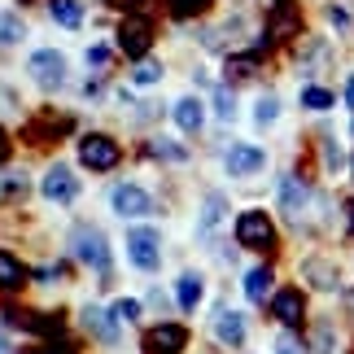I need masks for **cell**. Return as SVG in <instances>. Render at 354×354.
<instances>
[{"instance_id": "6da1fadb", "label": "cell", "mask_w": 354, "mask_h": 354, "mask_svg": "<svg viewBox=\"0 0 354 354\" xmlns=\"http://www.w3.org/2000/svg\"><path fill=\"white\" fill-rule=\"evenodd\" d=\"M71 250L84 267H92L97 276H110L114 267V254H110V241H105L101 227H75L71 232Z\"/></svg>"}, {"instance_id": "7a4b0ae2", "label": "cell", "mask_w": 354, "mask_h": 354, "mask_svg": "<svg viewBox=\"0 0 354 354\" xmlns=\"http://www.w3.org/2000/svg\"><path fill=\"white\" fill-rule=\"evenodd\" d=\"M236 245H245V250H271L276 245V223H271L267 210H241L236 214Z\"/></svg>"}, {"instance_id": "3957f363", "label": "cell", "mask_w": 354, "mask_h": 354, "mask_svg": "<svg viewBox=\"0 0 354 354\" xmlns=\"http://www.w3.org/2000/svg\"><path fill=\"white\" fill-rule=\"evenodd\" d=\"M79 162H84L88 171H114L122 162V149L114 136H101V131H88L84 140H79Z\"/></svg>"}, {"instance_id": "277c9868", "label": "cell", "mask_w": 354, "mask_h": 354, "mask_svg": "<svg viewBox=\"0 0 354 354\" xmlns=\"http://www.w3.org/2000/svg\"><path fill=\"white\" fill-rule=\"evenodd\" d=\"M127 258L140 271H158V263H162V236H158V227H131L127 232Z\"/></svg>"}, {"instance_id": "5b68a950", "label": "cell", "mask_w": 354, "mask_h": 354, "mask_svg": "<svg viewBox=\"0 0 354 354\" xmlns=\"http://www.w3.org/2000/svg\"><path fill=\"white\" fill-rule=\"evenodd\" d=\"M39 193H44V201H53V206H75V201H79V180H75V171L62 167V162H53V167L44 171Z\"/></svg>"}, {"instance_id": "8992f818", "label": "cell", "mask_w": 354, "mask_h": 354, "mask_svg": "<svg viewBox=\"0 0 354 354\" xmlns=\"http://www.w3.org/2000/svg\"><path fill=\"white\" fill-rule=\"evenodd\" d=\"M26 71L39 88H62L66 84V57L57 48H35L31 57H26Z\"/></svg>"}, {"instance_id": "52a82bcc", "label": "cell", "mask_w": 354, "mask_h": 354, "mask_svg": "<svg viewBox=\"0 0 354 354\" xmlns=\"http://www.w3.org/2000/svg\"><path fill=\"white\" fill-rule=\"evenodd\" d=\"M263 167H267V153H263V149H254V145H227L223 171L232 175V180H250V175H258Z\"/></svg>"}, {"instance_id": "ba28073f", "label": "cell", "mask_w": 354, "mask_h": 354, "mask_svg": "<svg viewBox=\"0 0 354 354\" xmlns=\"http://www.w3.org/2000/svg\"><path fill=\"white\" fill-rule=\"evenodd\" d=\"M110 206H114V214H122V219H140V214L153 210V197H149L140 184H118L110 193Z\"/></svg>"}, {"instance_id": "9c48e42d", "label": "cell", "mask_w": 354, "mask_h": 354, "mask_svg": "<svg viewBox=\"0 0 354 354\" xmlns=\"http://www.w3.org/2000/svg\"><path fill=\"white\" fill-rule=\"evenodd\" d=\"M271 315H276L284 328H297V324L306 319V297L297 289H280L276 297H271Z\"/></svg>"}, {"instance_id": "30bf717a", "label": "cell", "mask_w": 354, "mask_h": 354, "mask_svg": "<svg viewBox=\"0 0 354 354\" xmlns=\"http://www.w3.org/2000/svg\"><path fill=\"white\" fill-rule=\"evenodd\" d=\"M79 324H84V328L97 337V342H105V346H114L118 342V328H114V310L110 315H105V310L97 306V302H88L84 310H79Z\"/></svg>"}, {"instance_id": "8fae6325", "label": "cell", "mask_w": 354, "mask_h": 354, "mask_svg": "<svg viewBox=\"0 0 354 354\" xmlns=\"http://www.w3.org/2000/svg\"><path fill=\"white\" fill-rule=\"evenodd\" d=\"M223 214H227V197L206 193V201H201V214H197V241H201V245H210L214 227L223 223Z\"/></svg>"}, {"instance_id": "7c38bea8", "label": "cell", "mask_w": 354, "mask_h": 354, "mask_svg": "<svg viewBox=\"0 0 354 354\" xmlns=\"http://www.w3.org/2000/svg\"><path fill=\"white\" fill-rule=\"evenodd\" d=\"M280 206H284V214H289V219H302V214H306L310 188L297 180V175H284V180H280Z\"/></svg>"}, {"instance_id": "4fadbf2b", "label": "cell", "mask_w": 354, "mask_h": 354, "mask_svg": "<svg viewBox=\"0 0 354 354\" xmlns=\"http://www.w3.org/2000/svg\"><path fill=\"white\" fill-rule=\"evenodd\" d=\"M214 342L227 346V350L245 346V315H236V310H219V315H214Z\"/></svg>"}, {"instance_id": "5bb4252c", "label": "cell", "mask_w": 354, "mask_h": 354, "mask_svg": "<svg viewBox=\"0 0 354 354\" xmlns=\"http://www.w3.org/2000/svg\"><path fill=\"white\" fill-rule=\"evenodd\" d=\"M149 346H153V354H180L188 346V328L184 324H158L149 333Z\"/></svg>"}, {"instance_id": "9a60e30c", "label": "cell", "mask_w": 354, "mask_h": 354, "mask_svg": "<svg viewBox=\"0 0 354 354\" xmlns=\"http://www.w3.org/2000/svg\"><path fill=\"white\" fill-rule=\"evenodd\" d=\"M201 293H206L201 271H184V276L175 280V306H180V310H197L201 306Z\"/></svg>"}, {"instance_id": "2e32d148", "label": "cell", "mask_w": 354, "mask_h": 354, "mask_svg": "<svg viewBox=\"0 0 354 354\" xmlns=\"http://www.w3.org/2000/svg\"><path fill=\"white\" fill-rule=\"evenodd\" d=\"M118 39H122V48H127L131 57H145V53H149V39H153V31H149V22H145V18H127V22H122V31H118Z\"/></svg>"}, {"instance_id": "e0dca14e", "label": "cell", "mask_w": 354, "mask_h": 354, "mask_svg": "<svg viewBox=\"0 0 354 354\" xmlns=\"http://www.w3.org/2000/svg\"><path fill=\"white\" fill-rule=\"evenodd\" d=\"M171 114H175V127H180V131H201V127H206V110H201L197 97H180Z\"/></svg>"}, {"instance_id": "ac0fdd59", "label": "cell", "mask_w": 354, "mask_h": 354, "mask_svg": "<svg viewBox=\"0 0 354 354\" xmlns=\"http://www.w3.org/2000/svg\"><path fill=\"white\" fill-rule=\"evenodd\" d=\"M302 276L315 284V289H337V284H342V276H337V267L328 263V258H306Z\"/></svg>"}, {"instance_id": "d6986e66", "label": "cell", "mask_w": 354, "mask_h": 354, "mask_svg": "<svg viewBox=\"0 0 354 354\" xmlns=\"http://www.w3.org/2000/svg\"><path fill=\"white\" fill-rule=\"evenodd\" d=\"M245 297L250 302L263 306L271 297V267H250V276H245Z\"/></svg>"}, {"instance_id": "ffe728a7", "label": "cell", "mask_w": 354, "mask_h": 354, "mask_svg": "<svg viewBox=\"0 0 354 354\" xmlns=\"http://www.w3.org/2000/svg\"><path fill=\"white\" fill-rule=\"evenodd\" d=\"M48 13H53L57 26H66V31H75V26L84 22V5H79V0H48Z\"/></svg>"}, {"instance_id": "44dd1931", "label": "cell", "mask_w": 354, "mask_h": 354, "mask_svg": "<svg viewBox=\"0 0 354 354\" xmlns=\"http://www.w3.org/2000/svg\"><path fill=\"white\" fill-rule=\"evenodd\" d=\"M26 280V271H22V263H18V258H13L9 250H0V289H18V284Z\"/></svg>"}, {"instance_id": "7402d4cb", "label": "cell", "mask_w": 354, "mask_h": 354, "mask_svg": "<svg viewBox=\"0 0 354 354\" xmlns=\"http://www.w3.org/2000/svg\"><path fill=\"white\" fill-rule=\"evenodd\" d=\"M149 153H153V158H167V162H175V167L188 162V149L175 145V140H167V136H153V140H149Z\"/></svg>"}, {"instance_id": "603a6c76", "label": "cell", "mask_w": 354, "mask_h": 354, "mask_svg": "<svg viewBox=\"0 0 354 354\" xmlns=\"http://www.w3.org/2000/svg\"><path fill=\"white\" fill-rule=\"evenodd\" d=\"M22 35H26V22L18 18V13H0V48L18 44Z\"/></svg>"}, {"instance_id": "cb8c5ba5", "label": "cell", "mask_w": 354, "mask_h": 354, "mask_svg": "<svg viewBox=\"0 0 354 354\" xmlns=\"http://www.w3.org/2000/svg\"><path fill=\"white\" fill-rule=\"evenodd\" d=\"M276 118H280V97H271V92H267V97L254 101V122H258V127H271Z\"/></svg>"}, {"instance_id": "d4e9b609", "label": "cell", "mask_w": 354, "mask_h": 354, "mask_svg": "<svg viewBox=\"0 0 354 354\" xmlns=\"http://www.w3.org/2000/svg\"><path fill=\"white\" fill-rule=\"evenodd\" d=\"M302 105H306V110H333V105H337V97H333V92H328V88H319V84H310V88L302 92Z\"/></svg>"}, {"instance_id": "484cf974", "label": "cell", "mask_w": 354, "mask_h": 354, "mask_svg": "<svg viewBox=\"0 0 354 354\" xmlns=\"http://www.w3.org/2000/svg\"><path fill=\"white\" fill-rule=\"evenodd\" d=\"M162 79V66L158 62H136V71H131V84H140V88H153Z\"/></svg>"}, {"instance_id": "4316f807", "label": "cell", "mask_w": 354, "mask_h": 354, "mask_svg": "<svg viewBox=\"0 0 354 354\" xmlns=\"http://www.w3.org/2000/svg\"><path fill=\"white\" fill-rule=\"evenodd\" d=\"M214 114H219L223 122L236 114V97H232V88H219V92H214Z\"/></svg>"}, {"instance_id": "83f0119b", "label": "cell", "mask_w": 354, "mask_h": 354, "mask_svg": "<svg viewBox=\"0 0 354 354\" xmlns=\"http://www.w3.org/2000/svg\"><path fill=\"white\" fill-rule=\"evenodd\" d=\"M0 193H5V197H22V193H26V175H22V171H18V175H13V171L0 175Z\"/></svg>"}, {"instance_id": "f1b7e54d", "label": "cell", "mask_w": 354, "mask_h": 354, "mask_svg": "<svg viewBox=\"0 0 354 354\" xmlns=\"http://www.w3.org/2000/svg\"><path fill=\"white\" fill-rule=\"evenodd\" d=\"M276 354H306V342L293 337V333H284V337H276Z\"/></svg>"}, {"instance_id": "f546056e", "label": "cell", "mask_w": 354, "mask_h": 354, "mask_svg": "<svg viewBox=\"0 0 354 354\" xmlns=\"http://www.w3.org/2000/svg\"><path fill=\"white\" fill-rule=\"evenodd\" d=\"M114 319H140V302H131V297H118V302H114Z\"/></svg>"}, {"instance_id": "4dcf8cb0", "label": "cell", "mask_w": 354, "mask_h": 354, "mask_svg": "<svg viewBox=\"0 0 354 354\" xmlns=\"http://www.w3.org/2000/svg\"><path fill=\"white\" fill-rule=\"evenodd\" d=\"M315 346H319V354H333L337 350V337H333L328 324H319V328H315Z\"/></svg>"}, {"instance_id": "1f68e13d", "label": "cell", "mask_w": 354, "mask_h": 354, "mask_svg": "<svg viewBox=\"0 0 354 354\" xmlns=\"http://www.w3.org/2000/svg\"><path fill=\"white\" fill-rule=\"evenodd\" d=\"M324 167L342 171V149H337V140H324Z\"/></svg>"}, {"instance_id": "d6a6232c", "label": "cell", "mask_w": 354, "mask_h": 354, "mask_svg": "<svg viewBox=\"0 0 354 354\" xmlns=\"http://www.w3.org/2000/svg\"><path fill=\"white\" fill-rule=\"evenodd\" d=\"M88 66H92V71H105V66H110V48H105V44L88 48Z\"/></svg>"}, {"instance_id": "836d02e7", "label": "cell", "mask_w": 354, "mask_h": 354, "mask_svg": "<svg viewBox=\"0 0 354 354\" xmlns=\"http://www.w3.org/2000/svg\"><path fill=\"white\" fill-rule=\"evenodd\" d=\"M328 22L337 26V31H350V9H342V5H333V9H328Z\"/></svg>"}, {"instance_id": "e575fe53", "label": "cell", "mask_w": 354, "mask_h": 354, "mask_svg": "<svg viewBox=\"0 0 354 354\" xmlns=\"http://www.w3.org/2000/svg\"><path fill=\"white\" fill-rule=\"evenodd\" d=\"M175 13H188V9H206V0H171Z\"/></svg>"}, {"instance_id": "d590c367", "label": "cell", "mask_w": 354, "mask_h": 354, "mask_svg": "<svg viewBox=\"0 0 354 354\" xmlns=\"http://www.w3.org/2000/svg\"><path fill=\"white\" fill-rule=\"evenodd\" d=\"M26 354H71V346L57 342V346H39V350H26Z\"/></svg>"}, {"instance_id": "8d00e7d4", "label": "cell", "mask_w": 354, "mask_h": 354, "mask_svg": "<svg viewBox=\"0 0 354 354\" xmlns=\"http://www.w3.org/2000/svg\"><path fill=\"white\" fill-rule=\"evenodd\" d=\"M346 101H350V110H354V75H350V84H346Z\"/></svg>"}, {"instance_id": "74e56055", "label": "cell", "mask_w": 354, "mask_h": 354, "mask_svg": "<svg viewBox=\"0 0 354 354\" xmlns=\"http://www.w3.org/2000/svg\"><path fill=\"white\" fill-rule=\"evenodd\" d=\"M0 354H9V342H5V337H0Z\"/></svg>"}, {"instance_id": "f35d334b", "label": "cell", "mask_w": 354, "mask_h": 354, "mask_svg": "<svg viewBox=\"0 0 354 354\" xmlns=\"http://www.w3.org/2000/svg\"><path fill=\"white\" fill-rule=\"evenodd\" d=\"M350 232H354V201H350Z\"/></svg>"}, {"instance_id": "ab89813d", "label": "cell", "mask_w": 354, "mask_h": 354, "mask_svg": "<svg viewBox=\"0 0 354 354\" xmlns=\"http://www.w3.org/2000/svg\"><path fill=\"white\" fill-rule=\"evenodd\" d=\"M5 149H9V145H5V136H0V158H5Z\"/></svg>"}]
</instances>
